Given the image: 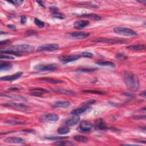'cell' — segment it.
<instances>
[{
    "instance_id": "1",
    "label": "cell",
    "mask_w": 146,
    "mask_h": 146,
    "mask_svg": "<svg viewBox=\"0 0 146 146\" xmlns=\"http://www.w3.org/2000/svg\"><path fill=\"white\" fill-rule=\"evenodd\" d=\"M123 79L127 87L131 91H136L139 89L140 82L139 78L133 73L126 71L124 73Z\"/></svg>"
},
{
    "instance_id": "45",
    "label": "cell",
    "mask_w": 146,
    "mask_h": 146,
    "mask_svg": "<svg viewBox=\"0 0 146 146\" xmlns=\"http://www.w3.org/2000/svg\"><path fill=\"white\" fill-rule=\"evenodd\" d=\"M14 3L16 5H17L18 6H21V5L24 3V1H20V0H18V1H14Z\"/></svg>"
},
{
    "instance_id": "2",
    "label": "cell",
    "mask_w": 146,
    "mask_h": 146,
    "mask_svg": "<svg viewBox=\"0 0 146 146\" xmlns=\"http://www.w3.org/2000/svg\"><path fill=\"white\" fill-rule=\"evenodd\" d=\"M114 32L115 33L123 35V36L135 37L137 35V34L133 30L128 28H126V27H117L114 29Z\"/></svg>"
},
{
    "instance_id": "12",
    "label": "cell",
    "mask_w": 146,
    "mask_h": 146,
    "mask_svg": "<svg viewBox=\"0 0 146 146\" xmlns=\"http://www.w3.org/2000/svg\"><path fill=\"white\" fill-rule=\"evenodd\" d=\"M94 127L95 128L102 131L106 130V129H108V127L106 125V123L104 122V121L102 118L98 119L95 121Z\"/></svg>"
},
{
    "instance_id": "40",
    "label": "cell",
    "mask_w": 146,
    "mask_h": 146,
    "mask_svg": "<svg viewBox=\"0 0 146 146\" xmlns=\"http://www.w3.org/2000/svg\"><path fill=\"white\" fill-rule=\"evenodd\" d=\"M95 102V100H89L86 101L85 102H84L83 103V106H89L90 105H91L93 103H94Z\"/></svg>"
},
{
    "instance_id": "44",
    "label": "cell",
    "mask_w": 146,
    "mask_h": 146,
    "mask_svg": "<svg viewBox=\"0 0 146 146\" xmlns=\"http://www.w3.org/2000/svg\"><path fill=\"white\" fill-rule=\"evenodd\" d=\"M21 89L20 87H12L10 88H9L7 90H10V91H17V90H20Z\"/></svg>"
},
{
    "instance_id": "28",
    "label": "cell",
    "mask_w": 146,
    "mask_h": 146,
    "mask_svg": "<svg viewBox=\"0 0 146 146\" xmlns=\"http://www.w3.org/2000/svg\"><path fill=\"white\" fill-rule=\"evenodd\" d=\"M98 70L96 68H79L76 70V71H81V72H84V73H91L94 72Z\"/></svg>"
},
{
    "instance_id": "22",
    "label": "cell",
    "mask_w": 146,
    "mask_h": 146,
    "mask_svg": "<svg viewBox=\"0 0 146 146\" xmlns=\"http://www.w3.org/2000/svg\"><path fill=\"white\" fill-rule=\"evenodd\" d=\"M12 68V65L7 62H0V70L1 71L9 70Z\"/></svg>"
},
{
    "instance_id": "9",
    "label": "cell",
    "mask_w": 146,
    "mask_h": 146,
    "mask_svg": "<svg viewBox=\"0 0 146 146\" xmlns=\"http://www.w3.org/2000/svg\"><path fill=\"white\" fill-rule=\"evenodd\" d=\"M4 142L6 143H11V144H24L25 143V140L21 137L17 136L7 137L4 140Z\"/></svg>"
},
{
    "instance_id": "7",
    "label": "cell",
    "mask_w": 146,
    "mask_h": 146,
    "mask_svg": "<svg viewBox=\"0 0 146 146\" xmlns=\"http://www.w3.org/2000/svg\"><path fill=\"white\" fill-rule=\"evenodd\" d=\"M94 42L96 43H110V44H118V43H125V42L123 40L119 39H113V38H98L94 41Z\"/></svg>"
},
{
    "instance_id": "8",
    "label": "cell",
    "mask_w": 146,
    "mask_h": 146,
    "mask_svg": "<svg viewBox=\"0 0 146 146\" xmlns=\"http://www.w3.org/2000/svg\"><path fill=\"white\" fill-rule=\"evenodd\" d=\"M59 118L57 115L54 114H49L44 115L41 117L40 120L42 122H57Z\"/></svg>"
},
{
    "instance_id": "50",
    "label": "cell",
    "mask_w": 146,
    "mask_h": 146,
    "mask_svg": "<svg viewBox=\"0 0 146 146\" xmlns=\"http://www.w3.org/2000/svg\"><path fill=\"white\" fill-rule=\"evenodd\" d=\"M37 3L39 4L41 6H42L43 7H45V6H44V4H43V2L42 1H37Z\"/></svg>"
},
{
    "instance_id": "30",
    "label": "cell",
    "mask_w": 146,
    "mask_h": 146,
    "mask_svg": "<svg viewBox=\"0 0 146 146\" xmlns=\"http://www.w3.org/2000/svg\"><path fill=\"white\" fill-rule=\"evenodd\" d=\"M83 93H90V94H101L102 95L104 94V93L102 91H99V90H84L83 91Z\"/></svg>"
},
{
    "instance_id": "14",
    "label": "cell",
    "mask_w": 146,
    "mask_h": 146,
    "mask_svg": "<svg viewBox=\"0 0 146 146\" xmlns=\"http://www.w3.org/2000/svg\"><path fill=\"white\" fill-rule=\"evenodd\" d=\"M70 102L66 101H59L55 102L52 106L56 108H67L70 106Z\"/></svg>"
},
{
    "instance_id": "36",
    "label": "cell",
    "mask_w": 146,
    "mask_h": 146,
    "mask_svg": "<svg viewBox=\"0 0 146 146\" xmlns=\"http://www.w3.org/2000/svg\"><path fill=\"white\" fill-rule=\"evenodd\" d=\"M30 91H39L41 93H49V91L43 89V88H39V87H37V88H32V89H30Z\"/></svg>"
},
{
    "instance_id": "38",
    "label": "cell",
    "mask_w": 146,
    "mask_h": 146,
    "mask_svg": "<svg viewBox=\"0 0 146 146\" xmlns=\"http://www.w3.org/2000/svg\"><path fill=\"white\" fill-rule=\"evenodd\" d=\"M42 93H41L39 91H31V92L30 93V95L33 96H37V97H41L42 96Z\"/></svg>"
},
{
    "instance_id": "33",
    "label": "cell",
    "mask_w": 146,
    "mask_h": 146,
    "mask_svg": "<svg viewBox=\"0 0 146 146\" xmlns=\"http://www.w3.org/2000/svg\"><path fill=\"white\" fill-rule=\"evenodd\" d=\"M34 24H35V25H37L38 27H40V28H42V27L45 26V24H44L43 22L38 20V18L34 19Z\"/></svg>"
},
{
    "instance_id": "6",
    "label": "cell",
    "mask_w": 146,
    "mask_h": 146,
    "mask_svg": "<svg viewBox=\"0 0 146 146\" xmlns=\"http://www.w3.org/2000/svg\"><path fill=\"white\" fill-rule=\"evenodd\" d=\"M59 49V45L56 43H51V44H46L40 46L38 48V51H56Z\"/></svg>"
},
{
    "instance_id": "5",
    "label": "cell",
    "mask_w": 146,
    "mask_h": 146,
    "mask_svg": "<svg viewBox=\"0 0 146 146\" xmlns=\"http://www.w3.org/2000/svg\"><path fill=\"white\" fill-rule=\"evenodd\" d=\"M57 68V65L56 63H52V64L49 65H42L38 64L35 65L34 67V70L37 71H53Z\"/></svg>"
},
{
    "instance_id": "34",
    "label": "cell",
    "mask_w": 146,
    "mask_h": 146,
    "mask_svg": "<svg viewBox=\"0 0 146 146\" xmlns=\"http://www.w3.org/2000/svg\"><path fill=\"white\" fill-rule=\"evenodd\" d=\"M56 145H74L73 143L71 142H67V141H64V142H57L54 143Z\"/></svg>"
},
{
    "instance_id": "37",
    "label": "cell",
    "mask_w": 146,
    "mask_h": 146,
    "mask_svg": "<svg viewBox=\"0 0 146 146\" xmlns=\"http://www.w3.org/2000/svg\"><path fill=\"white\" fill-rule=\"evenodd\" d=\"M53 16L55 18L60 19V20H63V19H65V15H63L62 13H59L58 12L53 13Z\"/></svg>"
},
{
    "instance_id": "13",
    "label": "cell",
    "mask_w": 146,
    "mask_h": 146,
    "mask_svg": "<svg viewBox=\"0 0 146 146\" xmlns=\"http://www.w3.org/2000/svg\"><path fill=\"white\" fill-rule=\"evenodd\" d=\"M22 75V73L18 72L12 75H8V76L1 77V81H13L18 79L19 78H20Z\"/></svg>"
},
{
    "instance_id": "19",
    "label": "cell",
    "mask_w": 146,
    "mask_h": 146,
    "mask_svg": "<svg viewBox=\"0 0 146 146\" xmlns=\"http://www.w3.org/2000/svg\"><path fill=\"white\" fill-rule=\"evenodd\" d=\"M89 109V106H83V107H81V108L76 109L73 110V111L71 112V114H72L73 115H79L86 112Z\"/></svg>"
},
{
    "instance_id": "49",
    "label": "cell",
    "mask_w": 146,
    "mask_h": 146,
    "mask_svg": "<svg viewBox=\"0 0 146 146\" xmlns=\"http://www.w3.org/2000/svg\"><path fill=\"white\" fill-rule=\"evenodd\" d=\"M137 2H139V3H141V4H144V5H145V4H146V1H145V0H143V1H137Z\"/></svg>"
},
{
    "instance_id": "32",
    "label": "cell",
    "mask_w": 146,
    "mask_h": 146,
    "mask_svg": "<svg viewBox=\"0 0 146 146\" xmlns=\"http://www.w3.org/2000/svg\"><path fill=\"white\" fill-rule=\"evenodd\" d=\"M68 136H48L46 137V139L49 140H62V139H65L68 138Z\"/></svg>"
},
{
    "instance_id": "42",
    "label": "cell",
    "mask_w": 146,
    "mask_h": 146,
    "mask_svg": "<svg viewBox=\"0 0 146 146\" xmlns=\"http://www.w3.org/2000/svg\"><path fill=\"white\" fill-rule=\"evenodd\" d=\"M27 18L25 16H21V23L22 24H25L26 22Z\"/></svg>"
},
{
    "instance_id": "23",
    "label": "cell",
    "mask_w": 146,
    "mask_h": 146,
    "mask_svg": "<svg viewBox=\"0 0 146 146\" xmlns=\"http://www.w3.org/2000/svg\"><path fill=\"white\" fill-rule=\"evenodd\" d=\"M54 91L55 93L67 95H74L76 94V93L73 91L67 90L65 89H54Z\"/></svg>"
},
{
    "instance_id": "48",
    "label": "cell",
    "mask_w": 146,
    "mask_h": 146,
    "mask_svg": "<svg viewBox=\"0 0 146 146\" xmlns=\"http://www.w3.org/2000/svg\"><path fill=\"white\" fill-rule=\"evenodd\" d=\"M7 27L8 28H9L10 29L12 30H15L16 29V26L14 25H7Z\"/></svg>"
},
{
    "instance_id": "47",
    "label": "cell",
    "mask_w": 146,
    "mask_h": 146,
    "mask_svg": "<svg viewBox=\"0 0 146 146\" xmlns=\"http://www.w3.org/2000/svg\"><path fill=\"white\" fill-rule=\"evenodd\" d=\"M122 94L124 96H133L134 95L133 94H131V93H122Z\"/></svg>"
},
{
    "instance_id": "16",
    "label": "cell",
    "mask_w": 146,
    "mask_h": 146,
    "mask_svg": "<svg viewBox=\"0 0 146 146\" xmlns=\"http://www.w3.org/2000/svg\"><path fill=\"white\" fill-rule=\"evenodd\" d=\"M89 24V21L85 20H82L75 22L74 27L76 29H82L87 26Z\"/></svg>"
},
{
    "instance_id": "35",
    "label": "cell",
    "mask_w": 146,
    "mask_h": 146,
    "mask_svg": "<svg viewBox=\"0 0 146 146\" xmlns=\"http://www.w3.org/2000/svg\"><path fill=\"white\" fill-rule=\"evenodd\" d=\"M81 57H85V58H92L93 57V54L89 52H83L79 54Z\"/></svg>"
},
{
    "instance_id": "24",
    "label": "cell",
    "mask_w": 146,
    "mask_h": 146,
    "mask_svg": "<svg viewBox=\"0 0 146 146\" xmlns=\"http://www.w3.org/2000/svg\"><path fill=\"white\" fill-rule=\"evenodd\" d=\"M81 17H85V18H88L90 19H91L95 21H99L101 20V17L99 16H98L96 14H85L82 15Z\"/></svg>"
},
{
    "instance_id": "31",
    "label": "cell",
    "mask_w": 146,
    "mask_h": 146,
    "mask_svg": "<svg viewBox=\"0 0 146 146\" xmlns=\"http://www.w3.org/2000/svg\"><path fill=\"white\" fill-rule=\"evenodd\" d=\"M5 123L10 125H25L24 122H18V121H16V120H8V121H6Z\"/></svg>"
},
{
    "instance_id": "15",
    "label": "cell",
    "mask_w": 146,
    "mask_h": 146,
    "mask_svg": "<svg viewBox=\"0 0 146 146\" xmlns=\"http://www.w3.org/2000/svg\"><path fill=\"white\" fill-rule=\"evenodd\" d=\"M80 120V118L78 115H74V117L66 120L64 122V125L66 126H73L76 125Z\"/></svg>"
},
{
    "instance_id": "20",
    "label": "cell",
    "mask_w": 146,
    "mask_h": 146,
    "mask_svg": "<svg viewBox=\"0 0 146 146\" xmlns=\"http://www.w3.org/2000/svg\"><path fill=\"white\" fill-rule=\"evenodd\" d=\"M38 80L40 81L46 82H48V83H50L51 84H60L63 83V81H60V80H58L50 78H42L38 79Z\"/></svg>"
},
{
    "instance_id": "41",
    "label": "cell",
    "mask_w": 146,
    "mask_h": 146,
    "mask_svg": "<svg viewBox=\"0 0 146 146\" xmlns=\"http://www.w3.org/2000/svg\"><path fill=\"white\" fill-rule=\"evenodd\" d=\"M0 59H13L14 57H12V56H8L7 55H5V56H3V55H1V57H0Z\"/></svg>"
},
{
    "instance_id": "10",
    "label": "cell",
    "mask_w": 146,
    "mask_h": 146,
    "mask_svg": "<svg viewBox=\"0 0 146 146\" xmlns=\"http://www.w3.org/2000/svg\"><path fill=\"white\" fill-rule=\"evenodd\" d=\"M81 57L79 54L77 55H70V56H63L60 57V60L62 63H67L75 61L79 59Z\"/></svg>"
},
{
    "instance_id": "17",
    "label": "cell",
    "mask_w": 146,
    "mask_h": 146,
    "mask_svg": "<svg viewBox=\"0 0 146 146\" xmlns=\"http://www.w3.org/2000/svg\"><path fill=\"white\" fill-rule=\"evenodd\" d=\"M3 105L5 106H8L10 107H14V108L17 109H28L29 108V106H27L25 104L22 103H6L3 104Z\"/></svg>"
},
{
    "instance_id": "3",
    "label": "cell",
    "mask_w": 146,
    "mask_h": 146,
    "mask_svg": "<svg viewBox=\"0 0 146 146\" xmlns=\"http://www.w3.org/2000/svg\"><path fill=\"white\" fill-rule=\"evenodd\" d=\"M13 50L16 51L19 53H31L34 50V48L32 45L23 44V45H15L12 47Z\"/></svg>"
},
{
    "instance_id": "25",
    "label": "cell",
    "mask_w": 146,
    "mask_h": 146,
    "mask_svg": "<svg viewBox=\"0 0 146 146\" xmlns=\"http://www.w3.org/2000/svg\"><path fill=\"white\" fill-rule=\"evenodd\" d=\"M0 53L5 54H10V55H14L16 56H20V53H18L15 50H13V49H9V50H1L0 51Z\"/></svg>"
},
{
    "instance_id": "29",
    "label": "cell",
    "mask_w": 146,
    "mask_h": 146,
    "mask_svg": "<svg viewBox=\"0 0 146 146\" xmlns=\"http://www.w3.org/2000/svg\"><path fill=\"white\" fill-rule=\"evenodd\" d=\"M58 133L60 135H65L70 132V128L68 127H62L57 129Z\"/></svg>"
},
{
    "instance_id": "27",
    "label": "cell",
    "mask_w": 146,
    "mask_h": 146,
    "mask_svg": "<svg viewBox=\"0 0 146 146\" xmlns=\"http://www.w3.org/2000/svg\"><path fill=\"white\" fill-rule=\"evenodd\" d=\"M74 138L75 140H76V141L80 142L86 143L89 141V139H88L87 137L82 136V135H79L75 136L74 137Z\"/></svg>"
},
{
    "instance_id": "21",
    "label": "cell",
    "mask_w": 146,
    "mask_h": 146,
    "mask_svg": "<svg viewBox=\"0 0 146 146\" xmlns=\"http://www.w3.org/2000/svg\"><path fill=\"white\" fill-rule=\"evenodd\" d=\"M127 49L131 50L134 51H140V50H145V46L144 45H130L127 47Z\"/></svg>"
},
{
    "instance_id": "26",
    "label": "cell",
    "mask_w": 146,
    "mask_h": 146,
    "mask_svg": "<svg viewBox=\"0 0 146 146\" xmlns=\"http://www.w3.org/2000/svg\"><path fill=\"white\" fill-rule=\"evenodd\" d=\"M96 64L102 66H111V67H115V64L112 62L110 61H99L96 62Z\"/></svg>"
},
{
    "instance_id": "51",
    "label": "cell",
    "mask_w": 146,
    "mask_h": 146,
    "mask_svg": "<svg viewBox=\"0 0 146 146\" xmlns=\"http://www.w3.org/2000/svg\"><path fill=\"white\" fill-rule=\"evenodd\" d=\"M140 95L142 96H143V97H145V91H143V93H142Z\"/></svg>"
},
{
    "instance_id": "11",
    "label": "cell",
    "mask_w": 146,
    "mask_h": 146,
    "mask_svg": "<svg viewBox=\"0 0 146 146\" xmlns=\"http://www.w3.org/2000/svg\"><path fill=\"white\" fill-rule=\"evenodd\" d=\"M71 37H72L75 39H84L89 36L90 33L86 32H72L70 33Z\"/></svg>"
},
{
    "instance_id": "43",
    "label": "cell",
    "mask_w": 146,
    "mask_h": 146,
    "mask_svg": "<svg viewBox=\"0 0 146 146\" xmlns=\"http://www.w3.org/2000/svg\"><path fill=\"white\" fill-rule=\"evenodd\" d=\"M10 41L9 40H5V41H1L0 42V45H6V44L10 43Z\"/></svg>"
},
{
    "instance_id": "18",
    "label": "cell",
    "mask_w": 146,
    "mask_h": 146,
    "mask_svg": "<svg viewBox=\"0 0 146 146\" xmlns=\"http://www.w3.org/2000/svg\"><path fill=\"white\" fill-rule=\"evenodd\" d=\"M1 96H5L6 98H9L13 99H17L20 101H26V98H25L23 96L21 95H16L13 94H6V93H1Z\"/></svg>"
},
{
    "instance_id": "4",
    "label": "cell",
    "mask_w": 146,
    "mask_h": 146,
    "mask_svg": "<svg viewBox=\"0 0 146 146\" xmlns=\"http://www.w3.org/2000/svg\"><path fill=\"white\" fill-rule=\"evenodd\" d=\"M94 126L91 123L86 120L82 121L78 128V130L81 133H90L93 130Z\"/></svg>"
},
{
    "instance_id": "46",
    "label": "cell",
    "mask_w": 146,
    "mask_h": 146,
    "mask_svg": "<svg viewBox=\"0 0 146 146\" xmlns=\"http://www.w3.org/2000/svg\"><path fill=\"white\" fill-rule=\"evenodd\" d=\"M50 10L51 11V12H53V13L57 12H58V9L57 7H55V6L50 7Z\"/></svg>"
},
{
    "instance_id": "39",
    "label": "cell",
    "mask_w": 146,
    "mask_h": 146,
    "mask_svg": "<svg viewBox=\"0 0 146 146\" xmlns=\"http://www.w3.org/2000/svg\"><path fill=\"white\" fill-rule=\"evenodd\" d=\"M37 34V32L34 30H28L25 32V35L26 36H30V35H34Z\"/></svg>"
}]
</instances>
